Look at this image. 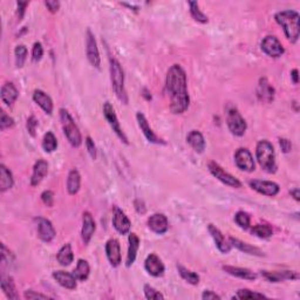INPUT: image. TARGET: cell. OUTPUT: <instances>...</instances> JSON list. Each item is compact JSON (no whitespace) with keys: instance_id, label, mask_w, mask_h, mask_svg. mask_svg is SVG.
<instances>
[{"instance_id":"1","label":"cell","mask_w":300,"mask_h":300,"mask_svg":"<svg viewBox=\"0 0 300 300\" xmlns=\"http://www.w3.org/2000/svg\"><path fill=\"white\" fill-rule=\"evenodd\" d=\"M166 89L170 97V109L174 114H183L190 104L186 73L180 65H173L166 77Z\"/></svg>"},{"instance_id":"2","label":"cell","mask_w":300,"mask_h":300,"mask_svg":"<svg viewBox=\"0 0 300 300\" xmlns=\"http://www.w3.org/2000/svg\"><path fill=\"white\" fill-rule=\"evenodd\" d=\"M299 13L292 10L280 11L275 15L277 24L282 26L287 40L292 44H295L299 39Z\"/></svg>"},{"instance_id":"3","label":"cell","mask_w":300,"mask_h":300,"mask_svg":"<svg viewBox=\"0 0 300 300\" xmlns=\"http://www.w3.org/2000/svg\"><path fill=\"white\" fill-rule=\"evenodd\" d=\"M256 157L259 166L268 174H275L277 171L275 148L267 140H262L257 143Z\"/></svg>"},{"instance_id":"4","label":"cell","mask_w":300,"mask_h":300,"mask_svg":"<svg viewBox=\"0 0 300 300\" xmlns=\"http://www.w3.org/2000/svg\"><path fill=\"white\" fill-rule=\"evenodd\" d=\"M109 71H111V80L112 86L114 89L116 96L121 101V102L127 104L128 103V95L124 88V73L122 69V66L120 65V62L111 58L109 59Z\"/></svg>"},{"instance_id":"5","label":"cell","mask_w":300,"mask_h":300,"mask_svg":"<svg viewBox=\"0 0 300 300\" xmlns=\"http://www.w3.org/2000/svg\"><path fill=\"white\" fill-rule=\"evenodd\" d=\"M60 120L62 124V129H64V134L67 138L68 142L72 144L73 147H80L83 143V135H81L79 127L76 126L75 121L73 120L72 115L69 114L67 109L61 108L60 109Z\"/></svg>"},{"instance_id":"6","label":"cell","mask_w":300,"mask_h":300,"mask_svg":"<svg viewBox=\"0 0 300 300\" xmlns=\"http://www.w3.org/2000/svg\"><path fill=\"white\" fill-rule=\"evenodd\" d=\"M227 123H228L229 130L231 131V134L235 136H238V138L243 136L248 129L247 121H245L243 116L240 115L238 109L236 108H231L228 112Z\"/></svg>"},{"instance_id":"7","label":"cell","mask_w":300,"mask_h":300,"mask_svg":"<svg viewBox=\"0 0 300 300\" xmlns=\"http://www.w3.org/2000/svg\"><path fill=\"white\" fill-rule=\"evenodd\" d=\"M208 168L212 176L216 177L217 180L221 181L223 184L231 186V188H236V189L241 188V182L238 180V178H236L235 176H232L231 174H229L228 171H225L220 165H218V163L210 162L208 165Z\"/></svg>"},{"instance_id":"8","label":"cell","mask_w":300,"mask_h":300,"mask_svg":"<svg viewBox=\"0 0 300 300\" xmlns=\"http://www.w3.org/2000/svg\"><path fill=\"white\" fill-rule=\"evenodd\" d=\"M103 115L104 118H106L107 122L109 123V126L112 127L113 131L115 132L116 135H118V138L122 141L123 143L128 144L129 142H128V139L126 134H124L122 128H121V124L119 122V119L118 116H116V113H115V109L114 107L112 106L111 102H104L103 103Z\"/></svg>"},{"instance_id":"9","label":"cell","mask_w":300,"mask_h":300,"mask_svg":"<svg viewBox=\"0 0 300 300\" xmlns=\"http://www.w3.org/2000/svg\"><path fill=\"white\" fill-rule=\"evenodd\" d=\"M86 56L93 67L100 68L101 66V58L99 47H97L96 40L94 34L92 33L91 30L87 31V38H86Z\"/></svg>"},{"instance_id":"10","label":"cell","mask_w":300,"mask_h":300,"mask_svg":"<svg viewBox=\"0 0 300 300\" xmlns=\"http://www.w3.org/2000/svg\"><path fill=\"white\" fill-rule=\"evenodd\" d=\"M262 50L266 56L271 58H280L285 53V48L282 45V42L278 40V38L275 36H267L262 41Z\"/></svg>"},{"instance_id":"11","label":"cell","mask_w":300,"mask_h":300,"mask_svg":"<svg viewBox=\"0 0 300 300\" xmlns=\"http://www.w3.org/2000/svg\"><path fill=\"white\" fill-rule=\"evenodd\" d=\"M235 162L236 166L238 167L240 170L248 171V173H252L256 168L255 159H253L250 150L247 149V148H239V149L236 150Z\"/></svg>"},{"instance_id":"12","label":"cell","mask_w":300,"mask_h":300,"mask_svg":"<svg viewBox=\"0 0 300 300\" xmlns=\"http://www.w3.org/2000/svg\"><path fill=\"white\" fill-rule=\"evenodd\" d=\"M37 222V231L38 237L45 243H50L54 238H56V229H54L53 224L50 223L47 218L44 217H38L36 218Z\"/></svg>"},{"instance_id":"13","label":"cell","mask_w":300,"mask_h":300,"mask_svg":"<svg viewBox=\"0 0 300 300\" xmlns=\"http://www.w3.org/2000/svg\"><path fill=\"white\" fill-rule=\"evenodd\" d=\"M250 188L255 190V192L264 195V196L274 197L276 195H278L280 192L279 185L275 182L271 181H262V180H252L249 182Z\"/></svg>"},{"instance_id":"14","label":"cell","mask_w":300,"mask_h":300,"mask_svg":"<svg viewBox=\"0 0 300 300\" xmlns=\"http://www.w3.org/2000/svg\"><path fill=\"white\" fill-rule=\"evenodd\" d=\"M136 120H138L140 129L142 130L143 135L146 136V139L148 140V142L154 143V144H163V146H166L167 142L155 134V131L151 129L149 122H148V120L146 119V116H144L141 112H139L138 114H136Z\"/></svg>"},{"instance_id":"15","label":"cell","mask_w":300,"mask_h":300,"mask_svg":"<svg viewBox=\"0 0 300 300\" xmlns=\"http://www.w3.org/2000/svg\"><path fill=\"white\" fill-rule=\"evenodd\" d=\"M113 225H114L115 230L120 235H127V233H129L131 228L130 220L118 206L114 209V213H113Z\"/></svg>"},{"instance_id":"16","label":"cell","mask_w":300,"mask_h":300,"mask_svg":"<svg viewBox=\"0 0 300 300\" xmlns=\"http://www.w3.org/2000/svg\"><path fill=\"white\" fill-rule=\"evenodd\" d=\"M144 268H146L148 274L153 277H162L166 271L165 264H163L162 259L157 255H155V253H150L146 258V260H144Z\"/></svg>"},{"instance_id":"17","label":"cell","mask_w":300,"mask_h":300,"mask_svg":"<svg viewBox=\"0 0 300 300\" xmlns=\"http://www.w3.org/2000/svg\"><path fill=\"white\" fill-rule=\"evenodd\" d=\"M276 91L266 77H260L258 86H257V96L259 101L265 103H271L275 100Z\"/></svg>"},{"instance_id":"18","label":"cell","mask_w":300,"mask_h":300,"mask_svg":"<svg viewBox=\"0 0 300 300\" xmlns=\"http://www.w3.org/2000/svg\"><path fill=\"white\" fill-rule=\"evenodd\" d=\"M148 227L157 235H165L169 229V222L163 213H154L148 218Z\"/></svg>"},{"instance_id":"19","label":"cell","mask_w":300,"mask_h":300,"mask_svg":"<svg viewBox=\"0 0 300 300\" xmlns=\"http://www.w3.org/2000/svg\"><path fill=\"white\" fill-rule=\"evenodd\" d=\"M262 277L270 283H280L284 280H298L299 275L295 271H262Z\"/></svg>"},{"instance_id":"20","label":"cell","mask_w":300,"mask_h":300,"mask_svg":"<svg viewBox=\"0 0 300 300\" xmlns=\"http://www.w3.org/2000/svg\"><path fill=\"white\" fill-rule=\"evenodd\" d=\"M106 255L112 266L118 267L121 264V262H122V257H121V247L118 239L112 238L107 241Z\"/></svg>"},{"instance_id":"21","label":"cell","mask_w":300,"mask_h":300,"mask_svg":"<svg viewBox=\"0 0 300 300\" xmlns=\"http://www.w3.org/2000/svg\"><path fill=\"white\" fill-rule=\"evenodd\" d=\"M96 230V224L92 213L86 211L83 216V229H81V237L85 244H88L91 241L93 235Z\"/></svg>"},{"instance_id":"22","label":"cell","mask_w":300,"mask_h":300,"mask_svg":"<svg viewBox=\"0 0 300 300\" xmlns=\"http://www.w3.org/2000/svg\"><path fill=\"white\" fill-rule=\"evenodd\" d=\"M208 231L210 235H211L218 250H220L222 253H229L230 250H231V245H230V243L227 240V238H225L223 233L221 232V230L216 228L213 224H209Z\"/></svg>"},{"instance_id":"23","label":"cell","mask_w":300,"mask_h":300,"mask_svg":"<svg viewBox=\"0 0 300 300\" xmlns=\"http://www.w3.org/2000/svg\"><path fill=\"white\" fill-rule=\"evenodd\" d=\"M33 100L34 102H36L38 106L46 113V114L52 115L53 108H54L53 100L50 99V96L47 94V93L41 91V89H36L33 93Z\"/></svg>"},{"instance_id":"24","label":"cell","mask_w":300,"mask_h":300,"mask_svg":"<svg viewBox=\"0 0 300 300\" xmlns=\"http://www.w3.org/2000/svg\"><path fill=\"white\" fill-rule=\"evenodd\" d=\"M48 174V163L45 159H38L33 167V174L31 177V185L38 186Z\"/></svg>"},{"instance_id":"25","label":"cell","mask_w":300,"mask_h":300,"mask_svg":"<svg viewBox=\"0 0 300 300\" xmlns=\"http://www.w3.org/2000/svg\"><path fill=\"white\" fill-rule=\"evenodd\" d=\"M53 278L57 280V283L60 286L67 288V290H75L77 286V279L73 274L66 271H54Z\"/></svg>"},{"instance_id":"26","label":"cell","mask_w":300,"mask_h":300,"mask_svg":"<svg viewBox=\"0 0 300 300\" xmlns=\"http://www.w3.org/2000/svg\"><path fill=\"white\" fill-rule=\"evenodd\" d=\"M223 271L227 272L228 275L236 277V278L239 279H245V280H256L257 279V274L255 272L249 270V268H244V267H237V266H230V265H224Z\"/></svg>"},{"instance_id":"27","label":"cell","mask_w":300,"mask_h":300,"mask_svg":"<svg viewBox=\"0 0 300 300\" xmlns=\"http://www.w3.org/2000/svg\"><path fill=\"white\" fill-rule=\"evenodd\" d=\"M128 243H129V247H128L126 265H127V267H130L136 260V257H138V251L140 249L139 236L134 232L129 233V237H128Z\"/></svg>"},{"instance_id":"28","label":"cell","mask_w":300,"mask_h":300,"mask_svg":"<svg viewBox=\"0 0 300 300\" xmlns=\"http://www.w3.org/2000/svg\"><path fill=\"white\" fill-rule=\"evenodd\" d=\"M229 243H230V245H231V247L238 249L239 251L244 252V253H248V255L258 256V257H263L264 256V252L260 250L259 248L253 247V245L245 243V241H241V240L237 239V238H233V237H230Z\"/></svg>"},{"instance_id":"29","label":"cell","mask_w":300,"mask_h":300,"mask_svg":"<svg viewBox=\"0 0 300 300\" xmlns=\"http://www.w3.org/2000/svg\"><path fill=\"white\" fill-rule=\"evenodd\" d=\"M186 142L190 144V147L198 154H202L205 149V140L201 131L192 130L186 136Z\"/></svg>"},{"instance_id":"30","label":"cell","mask_w":300,"mask_h":300,"mask_svg":"<svg viewBox=\"0 0 300 300\" xmlns=\"http://www.w3.org/2000/svg\"><path fill=\"white\" fill-rule=\"evenodd\" d=\"M19 96L18 89L12 83H6L2 87V100L6 106H13V103L17 101Z\"/></svg>"},{"instance_id":"31","label":"cell","mask_w":300,"mask_h":300,"mask_svg":"<svg viewBox=\"0 0 300 300\" xmlns=\"http://www.w3.org/2000/svg\"><path fill=\"white\" fill-rule=\"evenodd\" d=\"M14 184L13 175L5 165L0 166V192L5 193Z\"/></svg>"},{"instance_id":"32","label":"cell","mask_w":300,"mask_h":300,"mask_svg":"<svg viewBox=\"0 0 300 300\" xmlns=\"http://www.w3.org/2000/svg\"><path fill=\"white\" fill-rule=\"evenodd\" d=\"M81 186V176L76 169L69 171L67 177V192L69 195H76L79 193Z\"/></svg>"},{"instance_id":"33","label":"cell","mask_w":300,"mask_h":300,"mask_svg":"<svg viewBox=\"0 0 300 300\" xmlns=\"http://www.w3.org/2000/svg\"><path fill=\"white\" fill-rule=\"evenodd\" d=\"M57 259L62 266H68L74 260V253L72 250V245L67 243L62 247L57 255Z\"/></svg>"},{"instance_id":"34","label":"cell","mask_w":300,"mask_h":300,"mask_svg":"<svg viewBox=\"0 0 300 300\" xmlns=\"http://www.w3.org/2000/svg\"><path fill=\"white\" fill-rule=\"evenodd\" d=\"M89 274H91V267H89V264L87 260L85 259L77 260L76 267L73 272V275L75 276V278L77 280H80V282H85V280L88 279Z\"/></svg>"},{"instance_id":"35","label":"cell","mask_w":300,"mask_h":300,"mask_svg":"<svg viewBox=\"0 0 300 300\" xmlns=\"http://www.w3.org/2000/svg\"><path fill=\"white\" fill-rule=\"evenodd\" d=\"M2 290L9 299H18V292L12 277H6L2 279Z\"/></svg>"},{"instance_id":"36","label":"cell","mask_w":300,"mask_h":300,"mask_svg":"<svg viewBox=\"0 0 300 300\" xmlns=\"http://www.w3.org/2000/svg\"><path fill=\"white\" fill-rule=\"evenodd\" d=\"M251 233L258 238L267 239L274 235V230L267 224H257L251 229Z\"/></svg>"},{"instance_id":"37","label":"cell","mask_w":300,"mask_h":300,"mask_svg":"<svg viewBox=\"0 0 300 300\" xmlns=\"http://www.w3.org/2000/svg\"><path fill=\"white\" fill-rule=\"evenodd\" d=\"M177 270H178V274H180V276L185 280V282L192 284V285H198V284H200L201 278L196 272L190 271L186 267L182 266V265H177Z\"/></svg>"},{"instance_id":"38","label":"cell","mask_w":300,"mask_h":300,"mask_svg":"<svg viewBox=\"0 0 300 300\" xmlns=\"http://www.w3.org/2000/svg\"><path fill=\"white\" fill-rule=\"evenodd\" d=\"M42 149H44L46 153H53V151L57 150L58 148V140L56 135L53 134L52 131H47L42 139Z\"/></svg>"},{"instance_id":"39","label":"cell","mask_w":300,"mask_h":300,"mask_svg":"<svg viewBox=\"0 0 300 300\" xmlns=\"http://www.w3.org/2000/svg\"><path fill=\"white\" fill-rule=\"evenodd\" d=\"M189 6H190V14H192L194 20H196L197 22H201V24H206V22L209 21L208 15L204 14L200 10V5H198L197 2H189Z\"/></svg>"},{"instance_id":"40","label":"cell","mask_w":300,"mask_h":300,"mask_svg":"<svg viewBox=\"0 0 300 300\" xmlns=\"http://www.w3.org/2000/svg\"><path fill=\"white\" fill-rule=\"evenodd\" d=\"M27 56H29V50H27L25 45H18L14 49V57H15V65L18 68L24 67Z\"/></svg>"},{"instance_id":"41","label":"cell","mask_w":300,"mask_h":300,"mask_svg":"<svg viewBox=\"0 0 300 300\" xmlns=\"http://www.w3.org/2000/svg\"><path fill=\"white\" fill-rule=\"evenodd\" d=\"M262 298H267V297L263 293H258V292L249 290V288H241V290L237 291L236 295H233V299H262Z\"/></svg>"},{"instance_id":"42","label":"cell","mask_w":300,"mask_h":300,"mask_svg":"<svg viewBox=\"0 0 300 300\" xmlns=\"http://www.w3.org/2000/svg\"><path fill=\"white\" fill-rule=\"evenodd\" d=\"M235 221H236L237 225H238V227L241 228V229L248 230L249 228H250L251 218H250V215H249L248 212L238 211L235 216Z\"/></svg>"},{"instance_id":"43","label":"cell","mask_w":300,"mask_h":300,"mask_svg":"<svg viewBox=\"0 0 300 300\" xmlns=\"http://www.w3.org/2000/svg\"><path fill=\"white\" fill-rule=\"evenodd\" d=\"M143 291H144V295H146L147 299L149 300H155V299H165V295H163L161 292L157 291L156 288H154L153 286L150 285H144L143 287Z\"/></svg>"},{"instance_id":"44","label":"cell","mask_w":300,"mask_h":300,"mask_svg":"<svg viewBox=\"0 0 300 300\" xmlns=\"http://www.w3.org/2000/svg\"><path fill=\"white\" fill-rule=\"evenodd\" d=\"M39 126V121L37 120V118L34 115H31L29 119H27V123H26V127H27V131H29V134L31 136H36V131H37V128Z\"/></svg>"},{"instance_id":"45","label":"cell","mask_w":300,"mask_h":300,"mask_svg":"<svg viewBox=\"0 0 300 300\" xmlns=\"http://www.w3.org/2000/svg\"><path fill=\"white\" fill-rule=\"evenodd\" d=\"M42 57H44V47H42L40 42H36L32 49V60L34 62H38L42 59Z\"/></svg>"},{"instance_id":"46","label":"cell","mask_w":300,"mask_h":300,"mask_svg":"<svg viewBox=\"0 0 300 300\" xmlns=\"http://www.w3.org/2000/svg\"><path fill=\"white\" fill-rule=\"evenodd\" d=\"M13 126H14V120L3 112L2 118H0V129L5 130L7 129V128H12Z\"/></svg>"},{"instance_id":"47","label":"cell","mask_w":300,"mask_h":300,"mask_svg":"<svg viewBox=\"0 0 300 300\" xmlns=\"http://www.w3.org/2000/svg\"><path fill=\"white\" fill-rule=\"evenodd\" d=\"M86 147H87V150H88V154L91 155V157L93 159L96 158V146L94 141H93V139L91 138V136H87L86 138Z\"/></svg>"},{"instance_id":"48","label":"cell","mask_w":300,"mask_h":300,"mask_svg":"<svg viewBox=\"0 0 300 300\" xmlns=\"http://www.w3.org/2000/svg\"><path fill=\"white\" fill-rule=\"evenodd\" d=\"M41 200L44 203L47 205V206H53L54 204V194L53 192H50V190H46V192H44L41 194Z\"/></svg>"},{"instance_id":"49","label":"cell","mask_w":300,"mask_h":300,"mask_svg":"<svg viewBox=\"0 0 300 300\" xmlns=\"http://www.w3.org/2000/svg\"><path fill=\"white\" fill-rule=\"evenodd\" d=\"M45 5L49 10V12L52 13H57L60 9V3L57 0H47V2H45Z\"/></svg>"},{"instance_id":"50","label":"cell","mask_w":300,"mask_h":300,"mask_svg":"<svg viewBox=\"0 0 300 300\" xmlns=\"http://www.w3.org/2000/svg\"><path fill=\"white\" fill-rule=\"evenodd\" d=\"M24 297L26 299H49L48 295L41 294V293H36L34 291H26L24 293Z\"/></svg>"},{"instance_id":"51","label":"cell","mask_w":300,"mask_h":300,"mask_svg":"<svg viewBox=\"0 0 300 300\" xmlns=\"http://www.w3.org/2000/svg\"><path fill=\"white\" fill-rule=\"evenodd\" d=\"M279 144H280V148H282V150L285 154L290 153V151L292 150V143L291 141H288L287 139H279Z\"/></svg>"},{"instance_id":"52","label":"cell","mask_w":300,"mask_h":300,"mask_svg":"<svg viewBox=\"0 0 300 300\" xmlns=\"http://www.w3.org/2000/svg\"><path fill=\"white\" fill-rule=\"evenodd\" d=\"M17 6H18V18H19V20H21V19L24 18L25 11H26L25 9L27 6H29V3H27V2H18Z\"/></svg>"},{"instance_id":"53","label":"cell","mask_w":300,"mask_h":300,"mask_svg":"<svg viewBox=\"0 0 300 300\" xmlns=\"http://www.w3.org/2000/svg\"><path fill=\"white\" fill-rule=\"evenodd\" d=\"M202 299H203V300H212V299L221 300L222 297H221V295H218L217 293H215V292H212V291H204L203 294H202Z\"/></svg>"},{"instance_id":"54","label":"cell","mask_w":300,"mask_h":300,"mask_svg":"<svg viewBox=\"0 0 300 300\" xmlns=\"http://www.w3.org/2000/svg\"><path fill=\"white\" fill-rule=\"evenodd\" d=\"M290 193H291V196L293 197L295 201H297V202H299V201H300V192H299V189H298V188H294V189H292Z\"/></svg>"},{"instance_id":"55","label":"cell","mask_w":300,"mask_h":300,"mask_svg":"<svg viewBox=\"0 0 300 300\" xmlns=\"http://www.w3.org/2000/svg\"><path fill=\"white\" fill-rule=\"evenodd\" d=\"M291 77L292 80H293V83L297 85L298 84V69H293V71L291 72Z\"/></svg>"}]
</instances>
